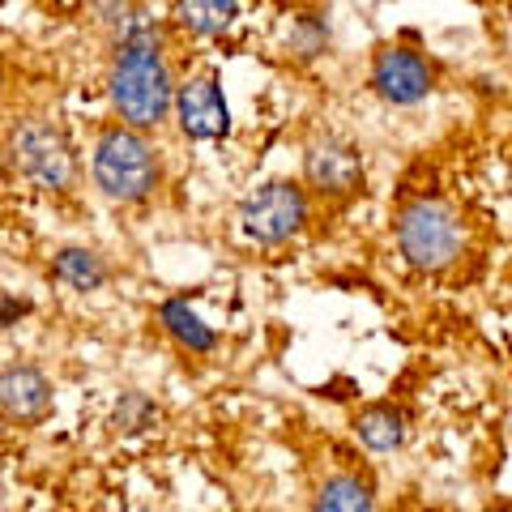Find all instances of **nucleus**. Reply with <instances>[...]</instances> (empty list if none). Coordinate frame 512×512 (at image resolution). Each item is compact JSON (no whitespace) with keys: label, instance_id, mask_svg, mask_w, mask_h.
Here are the masks:
<instances>
[{"label":"nucleus","instance_id":"nucleus-1","mask_svg":"<svg viewBox=\"0 0 512 512\" xmlns=\"http://www.w3.org/2000/svg\"><path fill=\"white\" fill-rule=\"evenodd\" d=\"M107 90L120 120L133 128H158L175 107V82L163 60V35L146 13H133V22L120 30L116 60L107 73Z\"/></svg>","mask_w":512,"mask_h":512},{"label":"nucleus","instance_id":"nucleus-2","mask_svg":"<svg viewBox=\"0 0 512 512\" xmlns=\"http://www.w3.org/2000/svg\"><path fill=\"white\" fill-rule=\"evenodd\" d=\"M90 171H94V184L103 188V197L111 201H146L158 188V180H163L158 150L133 124L107 128L99 137V146H94Z\"/></svg>","mask_w":512,"mask_h":512},{"label":"nucleus","instance_id":"nucleus-3","mask_svg":"<svg viewBox=\"0 0 512 512\" xmlns=\"http://www.w3.org/2000/svg\"><path fill=\"white\" fill-rule=\"evenodd\" d=\"M397 248L414 269H444L461 252V222L444 201H410L397 214Z\"/></svg>","mask_w":512,"mask_h":512},{"label":"nucleus","instance_id":"nucleus-4","mask_svg":"<svg viewBox=\"0 0 512 512\" xmlns=\"http://www.w3.org/2000/svg\"><path fill=\"white\" fill-rule=\"evenodd\" d=\"M303 222H308V197L291 180H269L252 188L239 205V231L252 244H286L291 235L303 231Z\"/></svg>","mask_w":512,"mask_h":512},{"label":"nucleus","instance_id":"nucleus-5","mask_svg":"<svg viewBox=\"0 0 512 512\" xmlns=\"http://www.w3.org/2000/svg\"><path fill=\"white\" fill-rule=\"evenodd\" d=\"M13 163L26 180H35L47 192H69L77 180V163H73V150L64 133L47 120H26L13 128Z\"/></svg>","mask_w":512,"mask_h":512},{"label":"nucleus","instance_id":"nucleus-6","mask_svg":"<svg viewBox=\"0 0 512 512\" xmlns=\"http://www.w3.org/2000/svg\"><path fill=\"white\" fill-rule=\"evenodd\" d=\"M175 124L180 133L192 141H222L231 137V107L222 99V86L210 73L205 77H188V82L175 90Z\"/></svg>","mask_w":512,"mask_h":512},{"label":"nucleus","instance_id":"nucleus-7","mask_svg":"<svg viewBox=\"0 0 512 512\" xmlns=\"http://www.w3.org/2000/svg\"><path fill=\"white\" fill-rule=\"evenodd\" d=\"M303 180L320 197H346V192L363 184V158L355 146H346L338 137L312 141L308 154H303Z\"/></svg>","mask_w":512,"mask_h":512},{"label":"nucleus","instance_id":"nucleus-8","mask_svg":"<svg viewBox=\"0 0 512 512\" xmlns=\"http://www.w3.org/2000/svg\"><path fill=\"white\" fill-rule=\"evenodd\" d=\"M372 86L384 103L414 107L431 94V69L423 64V56L410 52V47H384L372 64Z\"/></svg>","mask_w":512,"mask_h":512},{"label":"nucleus","instance_id":"nucleus-9","mask_svg":"<svg viewBox=\"0 0 512 512\" xmlns=\"http://www.w3.org/2000/svg\"><path fill=\"white\" fill-rule=\"evenodd\" d=\"M52 410V384L35 367H5L0 372V414L9 423H39Z\"/></svg>","mask_w":512,"mask_h":512},{"label":"nucleus","instance_id":"nucleus-10","mask_svg":"<svg viewBox=\"0 0 512 512\" xmlns=\"http://www.w3.org/2000/svg\"><path fill=\"white\" fill-rule=\"evenodd\" d=\"M171 18H175V26H184L188 35L214 39L235 26L239 0H171Z\"/></svg>","mask_w":512,"mask_h":512},{"label":"nucleus","instance_id":"nucleus-11","mask_svg":"<svg viewBox=\"0 0 512 512\" xmlns=\"http://www.w3.org/2000/svg\"><path fill=\"white\" fill-rule=\"evenodd\" d=\"M158 316H163V329H167L184 350H192V355H210V350L218 346L214 329L197 316V308H188V299H167Z\"/></svg>","mask_w":512,"mask_h":512},{"label":"nucleus","instance_id":"nucleus-12","mask_svg":"<svg viewBox=\"0 0 512 512\" xmlns=\"http://www.w3.org/2000/svg\"><path fill=\"white\" fill-rule=\"evenodd\" d=\"M52 278L64 282L69 291H99V286L107 282V265L99 252L90 248H60L56 261H52Z\"/></svg>","mask_w":512,"mask_h":512},{"label":"nucleus","instance_id":"nucleus-13","mask_svg":"<svg viewBox=\"0 0 512 512\" xmlns=\"http://www.w3.org/2000/svg\"><path fill=\"white\" fill-rule=\"evenodd\" d=\"M355 427H359V440L372 448V453H393V448L406 440V419H402V410H393V406L363 410Z\"/></svg>","mask_w":512,"mask_h":512},{"label":"nucleus","instance_id":"nucleus-14","mask_svg":"<svg viewBox=\"0 0 512 512\" xmlns=\"http://www.w3.org/2000/svg\"><path fill=\"white\" fill-rule=\"evenodd\" d=\"M316 508H325V512H363V508H372V491H367L359 478H329L325 487L316 491Z\"/></svg>","mask_w":512,"mask_h":512},{"label":"nucleus","instance_id":"nucleus-15","mask_svg":"<svg viewBox=\"0 0 512 512\" xmlns=\"http://www.w3.org/2000/svg\"><path fill=\"white\" fill-rule=\"evenodd\" d=\"M154 419H158V410H154V402L150 397H141V393H124L120 397V406H116V431H146V427H154Z\"/></svg>","mask_w":512,"mask_h":512},{"label":"nucleus","instance_id":"nucleus-16","mask_svg":"<svg viewBox=\"0 0 512 512\" xmlns=\"http://www.w3.org/2000/svg\"><path fill=\"white\" fill-rule=\"evenodd\" d=\"M286 47H291L299 60H312L320 47H325V30H320L316 18H299L295 30H291V39H286Z\"/></svg>","mask_w":512,"mask_h":512},{"label":"nucleus","instance_id":"nucleus-17","mask_svg":"<svg viewBox=\"0 0 512 512\" xmlns=\"http://www.w3.org/2000/svg\"><path fill=\"white\" fill-rule=\"evenodd\" d=\"M0 175H5V154H0Z\"/></svg>","mask_w":512,"mask_h":512}]
</instances>
